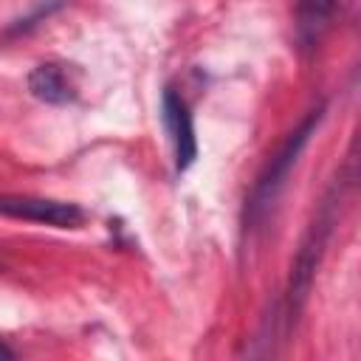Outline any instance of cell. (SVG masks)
Returning a JSON list of instances; mask_svg holds the SVG:
<instances>
[{"instance_id":"cell-6","label":"cell","mask_w":361,"mask_h":361,"mask_svg":"<svg viewBox=\"0 0 361 361\" xmlns=\"http://www.w3.org/2000/svg\"><path fill=\"white\" fill-rule=\"evenodd\" d=\"M336 11V0H296V28L305 42H316Z\"/></svg>"},{"instance_id":"cell-1","label":"cell","mask_w":361,"mask_h":361,"mask_svg":"<svg viewBox=\"0 0 361 361\" xmlns=\"http://www.w3.org/2000/svg\"><path fill=\"white\" fill-rule=\"evenodd\" d=\"M0 214L31 220V223H45L56 228H76L85 220V212L76 203L34 197V195H0Z\"/></svg>"},{"instance_id":"cell-3","label":"cell","mask_w":361,"mask_h":361,"mask_svg":"<svg viewBox=\"0 0 361 361\" xmlns=\"http://www.w3.org/2000/svg\"><path fill=\"white\" fill-rule=\"evenodd\" d=\"M319 124V110L285 141V147L279 149V155L276 158H271V166H268V172L262 175V180H259V186H257V195H254V209H265L268 203H271V197L276 195V189L282 186V180L288 178V172H290V166L296 164V155L302 152V147L307 144V138H310V133H313V127Z\"/></svg>"},{"instance_id":"cell-2","label":"cell","mask_w":361,"mask_h":361,"mask_svg":"<svg viewBox=\"0 0 361 361\" xmlns=\"http://www.w3.org/2000/svg\"><path fill=\"white\" fill-rule=\"evenodd\" d=\"M330 223H333V203H327L319 217L313 220L299 254H296V262H293V274H290V290H288V299H290V307H299L310 290V279H313V271L319 265V257H322V248H324V240L330 234Z\"/></svg>"},{"instance_id":"cell-4","label":"cell","mask_w":361,"mask_h":361,"mask_svg":"<svg viewBox=\"0 0 361 361\" xmlns=\"http://www.w3.org/2000/svg\"><path fill=\"white\" fill-rule=\"evenodd\" d=\"M164 121H166V130L172 135L178 169H186L195 161V155H197V138H195L192 113H189L186 102L175 90H166L164 93Z\"/></svg>"},{"instance_id":"cell-5","label":"cell","mask_w":361,"mask_h":361,"mask_svg":"<svg viewBox=\"0 0 361 361\" xmlns=\"http://www.w3.org/2000/svg\"><path fill=\"white\" fill-rule=\"evenodd\" d=\"M28 90L45 104H68L76 99V85L71 71L56 62H42L28 73Z\"/></svg>"},{"instance_id":"cell-7","label":"cell","mask_w":361,"mask_h":361,"mask_svg":"<svg viewBox=\"0 0 361 361\" xmlns=\"http://www.w3.org/2000/svg\"><path fill=\"white\" fill-rule=\"evenodd\" d=\"M11 358H14V353H11V350H8V347L0 341V361H11Z\"/></svg>"}]
</instances>
